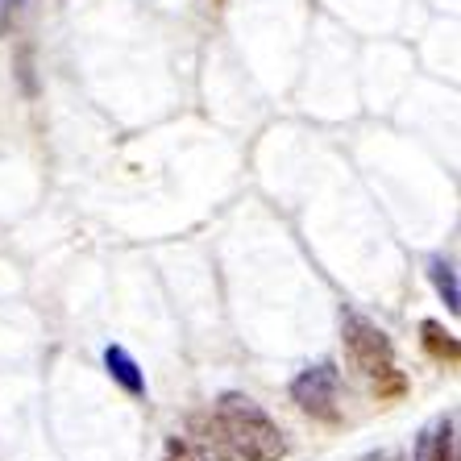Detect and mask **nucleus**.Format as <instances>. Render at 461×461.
<instances>
[{"label":"nucleus","mask_w":461,"mask_h":461,"mask_svg":"<svg viewBox=\"0 0 461 461\" xmlns=\"http://www.w3.org/2000/svg\"><path fill=\"white\" fill-rule=\"evenodd\" d=\"M432 283H437V291L445 295V303H449V312H461V291H457V275H453V267L445 262V258H432Z\"/></svg>","instance_id":"6e6552de"},{"label":"nucleus","mask_w":461,"mask_h":461,"mask_svg":"<svg viewBox=\"0 0 461 461\" xmlns=\"http://www.w3.org/2000/svg\"><path fill=\"white\" fill-rule=\"evenodd\" d=\"M420 461H457V424L449 420H440L437 432L420 440Z\"/></svg>","instance_id":"39448f33"},{"label":"nucleus","mask_w":461,"mask_h":461,"mask_svg":"<svg viewBox=\"0 0 461 461\" xmlns=\"http://www.w3.org/2000/svg\"><path fill=\"white\" fill-rule=\"evenodd\" d=\"M420 337H424V349H429L437 362H449V366H457V357H461V349H457V337L445 329V324H437V321H424L420 324Z\"/></svg>","instance_id":"0eeeda50"},{"label":"nucleus","mask_w":461,"mask_h":461,"mask_svg":"<svg viewBox=\"0 0 461 461\" xmlns=\"http://www.w3.org/2000/svg\"><path fill=\"white\" fill-rule=\"evenodd\" d=\"M216 424L225 432L229 449L246 461H283L287 457V440H283L279 424L258 408L249 395L229 391L216 403Z\"/></svg>","instance_id":"f257e3e1"},{"label":"nucleus","mask_w":461,"mask_h":461,"mask_svg":"<svg viewBox=\"0 0 461 461\" xmlns=\"http://www.w3.org/2000/svg\"><path fill=\"white\" fill-rule=\"evenodd\" d=\"M391 461H403V457H391Z\"/></svg>","instance_id":"9b49d317"},{"label":"nucleus","mask_w":461,"mask_h":461,"mask_svg":"<svg viewBox=\"0 0 461 461\" xmlns=\"http://www.w3.org/2000/svg\"><path fill=\"white\" fill-rule=\"evenodd\" d=\"M167 461H195V457L187 453V445H183V440H171V445H167Z\"/></svg>","instance_id":"1a4fd4ad"},{"label":"nucleus","mask_w":461,"mask_h":461,"mask_svg":"<svg viewBox=\"0 0 461 461\" xmlns=\"http://www.w3.org/2000/svg\"><path fill=\"white\" fill-rule=\"evenodd\" d=\"M192 432L200 437V453H204V461H233V449H229L225 432H221V424H212L208 416H195L192 420Z\"/></svg>","instance_id":"423d86ee"},{"label":"nucleus","mask_w":461,"mask_h":461,"mask_svg":"<svg viewBox=\"0 0 461 461\" xmlns=\"http://www.w3.org/2000/svg\"><path fill=\"white\" fill-rule=\"evenodd\" d=\"M291 399L300 403V411H308L312 420L337 424L341 420V375L333 362L308 366L295 383H291Z\"/></svg>","instance_id":"f03ea898"},{"label":"nucleus","mask_w":461,"mask_h":461,"mask_svg":"<svg viewBox=\"0 0 461 461\" xmlns=\"http://www.w3.org/2000/svg\"><path fill=\"white\" fill-rule=\"evenodd\" d=\"M341 333H345V349H349V357H354V366L362 375L378 378L386 370H395V349H391V341H386V333L378 324L362 321V316H345Z\"/></svg>","instance_id":"7ed1b4c3"},{"label":"nucleus","mask_w":461,"mask_h":461,"mask_svg":"<svg viewBox=\"0 0 461 461\" xmlns=\"http://www.w3.org/2000/svg\"><path fill=\"white\" fill-rule=\"evenodd\" d=\"M17 5H22V0H0V30H5V22L17 13Z\"/></svg>","instance_id":"9d476101"},{"label":"nucleus","mask_w":461,"mask_h":461,"mask_svg":"<svg viewBox=\"0 0 461 461\" xmlns=\"http://www.w3.org/2000/svg\"><path fill=\"white\" fill-rule=\"evenodd\" d=\"M104 366H108V375L117 378L129 395H146V375H141L138 362H133L121 345H108V349H104Z\"/></svg>","instance_id":"20e7f679"}]
</instances>
